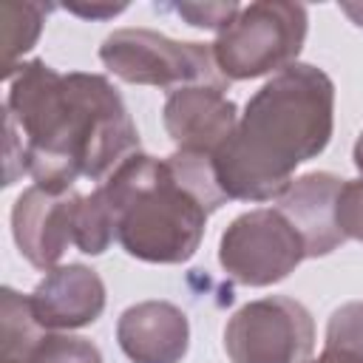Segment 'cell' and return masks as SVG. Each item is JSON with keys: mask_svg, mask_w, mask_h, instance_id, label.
Here are the masks:
<instances>
[{"mask_svg": "<svg viewBox=\"0 0 363 363\" xmlns=\"http://www.w3.org/2000/svg\"><path fill=\"white\" fill-rule=\"evenodd\" d=\"M54 6H43V3H14L6 0L0 6V23H3V79H9L14 74V68L20 65L17 60L34 48V43L43 34V23L45 14Z\"/></svg>", "mask_w": 363, "mask_h": 363, "instance_id": "13", "label": "cell"}, {"mask_svg": "<svg viewBox=\"0 0 363 363\" xmlns=\"http://www.w3.org/2000/svg\"><path fill=\"white\" fill-rule=\"evenodd\" d=\"M82 193L45 190L40 184L26 187L11 207V235L20 255L34 269H54L74 244L77 207Z\"/></svg>", "mask_w": 363, "mask_h": 363, "instance_id": "8", "label": "cell"}, {"mask_svg": "<svg viewBox=\"0 0 363 363\" xmlns=\"http://www.w3.org/2000/svg\"><path fill=\"white\" fill-rule=\"evenodd\" d=\"M301 261H306V244L278 207L235 216L218 241L221 269L244 286H272Z\"/></svg>", "mask_w": 363, "mask_h": 363, "instance_id": "6", "label": "cell"}, {"mask_svg": "<svg viewBox=\"0 0 363 363\" xmlns=\"http://www.w3.org/2000/svg\"><path fill=\"white\" fill-rule=\"evenodd\" d=\"M335 130V82L309 62L267 79L238 116L235 130L213 153L227 199L272 201L292 184L295 167L320 156Z\"/></svg>", "mask_w": 363, "mask_h": 363, "instance_id": "2", "label": "cell"}, {"mask_svg": "<svg viewBox=\"0 0 363 363\" xmlns=\"http://www.w3.org/2000/svg\"><path fill=\"white\" fill-rule=\"evenodd\" d=\"M346 179L329 170H312L284 190L275 199V207L289 218V224L301 233L306 244V258H320L335 252L346 235L337 227V196Z\"/></svg>", "mask_w": 363, "mask_h": 363, "instance_id": "11", "label": "cell"}, {"mask_svg": "<svg viewBox=\"0 0 363 363\" xmlns=\"http://www.w3.org/2000/svg\"><path fill=\"white\" fill-rule=\"evenodd\" d=\"M187 26L193 28H207V31H224L235 14L241 11L238 3H176L170 6Z\"/></svg>", "mask_w": 363, "mask_h": 363, "instance_id": "17", "label": "cell"}, {"mask_svg": "<svg viewBox=\"0 0 363 363\" xmlns=\"http://www.w3.org/2000/svg\"><path fill=\"white\" fill-rule=\"evenodd\" d=\"M116 340L130 363H182L190 320L170 301H139L119 315Z\"/></svg>", "mask_w": 363, "mask_h": 363, "instance_id": "12", "label": "cell"}, {"mask_svg": "<svg viewBox=\"0 0 363 363\" xmlns=\"http://www.w3.org/2000/svg\"><path fill=\"white\" fill-rule=\"evenodd\" d=\"M340 11H343L354 26L363 28V3H340Z\"/></svg>", "mask_w": 363, "mask_h": 363, "instance_id": "20", "label": "cell"}, {"mask_svg": "<svg viewBox=\"0 0 363 363\" xmlns=\"http://www.w3.org/2000/svg\"><path fill=\"white\" fill-rule=\"evenodd\" d=\"M162 122L176 150H196L213 156L238 125V108L221 88L187 85L167 94Z\"/></svg>", "mask_w": 363, "mask_h": 363, "instance_id": "9", "label": "cell"}, {"mask_svg": "<svg viewBox=\"0 0 363 363\" xmlns=\"http://www.w3.org/2000/svg\"><path fill=\"white\" fill-rule=\"evenodd\" d=\"M17 363H105L102 352L88 340L65 332H45Z\"/></svg>", "mask_w": 363, "mask_h": 363, "instance_id": "15", "label": "cell"}, {"mask_svg": "<svg viewBox=\"0 0 363 363\" xmlns=\"http://www.w3.org/2000/svg\"><path fill=\"white\" fill-rule=\"evenodd\" d=\"M6 85V187L31 176L45 190H74L77 179L99 182L139 153V130L108 77L28 60Z\"/></svg>", "mask_w": 363, "mask_h": 363, "instance_id": "1", "label": "cell"}, {"mask_svg": "<svg viewBox=\"0 0 363 363\" xmlns=\"http://www.w3.org/2000/svg\"><path fill=\"white\" fill-rule=\"evenodd\" d=\"M119 247L145 264H184L204 238L207 218L230 199L213 156L176 150L167 159L128 156L102 184Z\"/></svg>", "mask_w": 363, "mask_h": 363, "instance_id": "3", "label": "cell"}, {"mask_svg": "<svg viewBox=\"0 0 363 363\" xmlns=\"http://www.w3.org/2000/svg\"><path fill=\"white\" fill-rule=\"evenodd\" d=\"M326 343H337L363 354V301H349L329 315Z\"/></svg>", "mask_w": 363, "mask_h": 363, "instance_id": "16", "label": "cell"}, {"mask_svg": "<svg viewBox=\"0 0 363 363\" xmlns=\"http://www.w3.org/2000/svg\"><path fill=\"white\" fill-rule=\"evenodd\" d=\"M309 28V11L301 3L258 0L241 6L235 20L218 31L213 57L227 82L258 79L298 62Z\"/></svg>", "mask_w": 363, "mask_h": 363, "instance_id": "4", "label": "cell"}, {"mask_svg": "<svg viewBox=\"0 0 363 363\" xmlns=\"http://www.w3.org/2000/svg\"><path fill=\"white\" fill-rule=\"evenodd\" d=\"M337 227L346 238L363 241V179H346L337 196Z\"/></svg>", "mask_w": 363, "mask_h": 363, "instance_id": "18", "label": "cell"}, {"mask_svg": "<svg viewBox=\"0 0 363 363\" xmlns=\"http://www.w3.org/2000/svg\"><path fill=\"white\" fill-rule=\"evenodd\" d=\"M315 349L309 309L286 295H267L235 309L224 326L230 363H306Z\"/></svg>", "mask_w": 363, "mask_h": 363, "instance_id": "7", "label": "cell"}, {"mask_svg": "<svg viewBox=\"0 0 363 363\" xmlns=\"http://www.w3.org/2000/svg\"><path fill=\"white\" fill-rule=\"evenodd\" d=\"M102 65L130 85L187 88L213 85L227 91V79L216 65L213 45L170 40L153 28H116L99 45Z\"/></svg>", "mask_w": 363, "mask_h": 363, "instance_id": "5", "label": "cell"}, {"mask_svg": "<svg viewBox=\"0 0 363 363\" xmlns=\"http://www.w3.org/2000/svg\"><path fill=\"white\" fill-rule=\"evenodd\" d=\"M28 306L45 332L82 329L105 312V284L85 264H60L34 286Z\"/></svg>", "mask_w": 363, "mask_h": 363, "instance_id": "10", "label": "cell"}, {"mask_svg": "<svg viewBox=\"0 0 363 363\" xmlns=\"http://www.w3.org/2000/svg\"><path fill=\"white\" fill-rule=\"evenodd\" d=\"M116 238L113 230V216L111 207L105 201V196L96 190H91L88 196L79 199L77 207V230H74V247L85 255H102L111 241Z\"/></svg>", "mask_w": 363, "mask_h": 363, "instance_id": "14", "label": "cell"}, {"mask_svg": "<svg viewBox=\"0 0 363 363\" xmlns=\"http://www.w3.org/2000/svg\"><path fill=\"white\" fill-rule=\"evenodd\" d=\"M352 162H354V167L363 173V130H360V136H357V142H354V150H352Z\"/></svg>", "mask_w": 363, "mask_h": 363, "instance_id": "21", "label": "cell"}, {"mask_svg": "<svg viewBox=\"0 0 363 363\" xmlns=\"http://www.w3.org/2000/svg\"><path fill=\"white\" fill-rule=\"evenodd\" d=\"M65 11L77 14V17H85V20H108V17H116L128 9V3H62Z\"/></svg>", "mask_w": 363, "mask_h": 363, "instance_id": "19", "label": "cell"}]
</instances>
